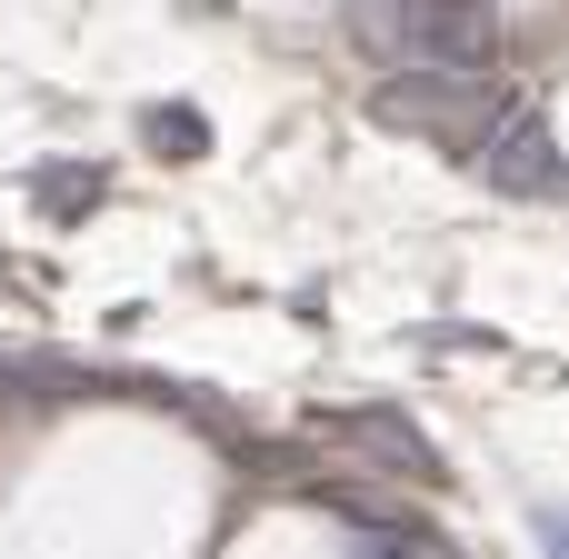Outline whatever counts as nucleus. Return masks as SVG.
Wrapping results in <instances>:
<instances>
[{
  "instance_id": "obj_5",
  "label": "nucleus",
  "mask_w": 569,
  "mask_h": 559,
  "mask_svg": "<svg viewBox=\"0 0 569 559\" xmlns=\"http://www.w3.org/2000/svg\"><path fill=\"white\" fill-rule=\"evenodd\" d=\"M90 200H100V170H50V180H40V210H50V220H70V210H90Z\"/></svg>"
},
{
  "instance_id": "obj_4",
  "label": "nucleus",
  "mask_w": 569,
  "mask_h": 559,
  "mask_svg": "<svg viewBox=\"0 0 569 559\" xmlns=\"http://www.w3.org/2000/svg\"><path fill=\"white\" fill-rule=\"evenodd\" d=\"M140 130H150V150H180V160H200V150H210V120H200V110H150Z\"/></svg>"
},
{
  "instance_id": "obj_6",
  "label": "nucleus",
  "mask_w": 569,
  "mask_h": 559,
  "mask_svg": "<svg viewBox=\"0 0 569 559\" xmlns=\"http://www.w3.org/2000/svg\"><path fill=\"white\" fill-rule=\"evenodd\" d=\"M350 559H450L440 540H410V530H350Z\"/></svg>"
},
{
  "instance_id": "obj_7",
  "label": "nucleus",
  "mask_w": 569,
  "mask_h": 559,
  "mask_svg": "<svg viewBox=\"0 0 569 559\" xmlns=\"http://www.w3.org/2000/svg\"><path fill=\"white\" fill-rule=\"evenodd\" d=\"M540 550H550V559H569V510H540Z\"/></svg>"
},
{
  "instance_id": "obj_2",
  "label": "nucleus",
  "mask_w": 569,
  "mask_h": 559,
  "mask_svg": "<svg viewBox=\"0 0 569 559\" xmlns=\"http://www.w3.org/2000/svg\"><path fill=\"white\" fill-rule=\"evenodd\" d=\"M460 160H470L490 190H520V200H560V190H569V160L550 150V130H540V100H530V90H510V110H500Z\"/></svg>"
},
{
  "instance_id": "obj_3",
  "label": "nucleus",
  "mask_w": 569,
  "mask_h": 559,
  "mask_svg": "<svg viewBox=\"0 0 569 559\" xmlns=\"http://www.w3.org/2000/svg\"><path fill=\"white\" fill-rule=\"evenodd\" d=\"M330 440H340V450H360V460H380V470H400V480H440V450H430L400 410H340V420H330Z\"/></svg>"
},
{
  "instance_id": "obj_1",
  "label": "nucleus",
  "mask_w": 569,
  "mask_h": 559,
  "mask_svg": "<svg viewBox=\"0 0 569 559\" xmlns=\"http://www.w3.org/2000/svg\"><path fill=\"white\" fill-rule=\"evenodd\" d=\"M350 30L390 70H490V50H500L490 0H360Z\"/></svg>"
}]
</instances>
